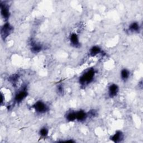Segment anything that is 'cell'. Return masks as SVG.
I'll use <instances>...</instances> for the list:
<instances>
[{
	"instance_id": "obj_1",
	"label": "cell",
	"mask_w": 143,
	"mask_h": 143,
	"mask_svg": "<svg viewBox=\"0 0 143 143\" xmlns=\"http://www.w3.org/2000/svg\"><path fill=\"white\" fill-rule=\"evenodd\" d=\"M95 70L91 69L85 73L80 78V83L82 84H87L92 81L95 76Z\"/></svg>"
},
{
	"instance_id": "obj_2",
	"label": "cell",
	"mask_w": 143,
	"mask_h": 143,
	"mask_svg": "<svg viewBox=\"0 0 143 143\" xmlns=\"http://www.w3.org/2000/svg\"><path fill=\"white\" fill-rule=\"evenodd\" d=\"M33 107L36 111L40 113H45L48 110V107L46 105L41 101H38L37 103H35Z\"/></svg>"
},
{
	"instance_id": "obj_3",
	"label": "cell",
	"mask_w": 143,
	"mask_h": 143,
	"mask_svg": "<svg viewBox=\"0 0 143 143\" xmlns=\"http://www.w3.org/2000/svg\"><path fill=\"white\" fill-rule=\"evenodd\" d=\"M12 28L8 23H6L3 25L1 29V36L3 39H5L10 34L12 31Z\"/></svg>"
},
{
	"instance_id": "obj_4",
	"label": "cell",
	"mask_w": 143,
	"mask_h": 143,
	"mask_svg": "<svg viewBox=\"0 0 143 143\" xmlns=\"http://www.w3.org/2000/svg\"><path fill=\"white\" fill-rule=\"evenodd\" d=\"M109 95L111 97H114L117 95L119 91V87L116 84H111L109 87Z\"/></svg>"
},
{
	"instance_id": "obj_5",
	"label": "cell",
	"mask_w": 143,
	"mask_h": 143,
	"mask_svg": "<svg viewBox=\"0 0 143 143\" xmlns=\"http://www.w3.org/2000/svg\"><path fill=\"white\" fill-rule=\"evenodd\" d=\"M28 95V93H27L25 90L20 91L19 93H17L15 97V101L17 102H20L23 100L24 98Z\"/></svg>"
},
{
	"instance_id": "obj_6",
	"label": "cell",
	"mask_w": 143,
	"mask_h": 143,
	"mask_svg": "<svg viewBox=\"0 0 143 143\" xmlns=\"http://www.w3.org/2000/svg\"><path fill=\"white\" fill-rule=\"evenodd\" d=\"M1 14L2 16L4 18V19H8L10 16V13H9L8 8V7L5 5V4H1Z\"/></svg>"
},
{
	"instance_id": "obj_7",
	"label": "cell",
	"mask_w": 143,
	"mask_h": 143,
	"mask_svg": "<svg viewBox=\"0 0 143 143\" xmlns=\"http://www.w3.org/2000/svg\"><path fill=\"white\" fill-rule=\"evenodd\" d=\"M76 119L79 121H83L87 118V115L83 111H79L75 113Z\"/></svg>"
},
{
	"instance_id": "obj_8",
	"label": "cell",
	"mask_w": 143,
	"mask_h": 143,
	"mask_svg": "<svg viewBox=\"0 0 143 143\" xmlns=\"http://www.w3.org/2000/svg\"><path fill=\"white\" fill-rule=\"evenodd\" d=\"M122 138V134L121 132L118 131L111 137V140L115 142H117L121 140Z\"/></svg>"
},
{
	"instance_id": "obj_9",
	"label": "cell",
	"mask_w": 143,
	"mask_h": 143,
	"mask_svg": "<svg viewBox=\"0 0 143 143\" xmlns=\"http://www.w3.org/2000/svg\"><path fill=\"white\" fill-rule=\"evenodd\" d=\"M70 42L71 43H72V44L73 45L77 47L78 45H79V40H78V36L76 35L75 34H72L70 36Z\"/></svg>"
},
{
	"instance_id": "obj_10",
	"label": "cell",
	"mask_w": 143,
	"mask_h": 143,
	"mask_svg": "<svg viewBox=\"0 0 143 143\" xmlns=\"http://www.w3.org/2000/svg\"><path fill=\"white\" fill-rule=\"evenodd\" d=\"M101 52V49L98 47H93L91 48L90 53L92 56H95Z\"/></svg>"
},
{
	"instance_id": "obj_11",
	"label": "cell",
	"mask_w": 143,
	"mask_h": 143,
	"mask_svg": "<svg viewBox=\"0 0 143 143\" xmlns=\"http://www.w3.org/2000/svg\"><path fill=\"white\" fill-rule=\"evenodd\" d=\"M129 29L132 31H137L139 29V25L136 22H134L130 26Z\"/></svg>"
},
{
	"instance_id": "obj_12",
	"label": "cell",
	"mask_w": 143,
	"mask_h": 143,
	"mask_svg": "<svg viewBox=\"0 0 143 143\" xmlns=\"http://www.w3.org/2000/svg\"><path fill=\"white\" fill-rule=\"evenodd\" d=\"M129 77V72L126 69H123L121 71V78L124 80H126Z\"/></svg>"
},
{
	"instance_id": "obj_13",
	"label": "cell",
	"mask_w": 143,
	"mask_h": 143,
	"mask_svg": "<svg viewBox=\"0 0 143 143\" xmlns=\"http://www.w3.org/2000/svg\"><path fill=\"white\" fill-rule=\"evenodd\" d=\"M67 119L69 121H74L76 119L75 113H69L68 115H67Z\"/></svg>"
},
{
	"instance_id": "obj_14",
	"label": "cell",
	"mask_w": 143,
	"mask_h": 143,
	"mask_svg": "<svg viewBox=\"0 0 143 143\" xmlns=\"http://www.w3.org/2000/svg\"><path fill=\"white\" fill-rule=\"evenodd\" d=\"M42 49V47H40L39 45L37 44H34V45H33L32 49H31V50L34 52V53H38L39 52L40 50H41Z\"/></svg>"
},
{
	"instance_id": "obj_15",
	"label": "cell",
	"mask_w": 143,
	"mask_h": 143,
	"mask_svg": "<svg viewBox=\"0 0 143 143\" xmlns=\"http://www.w3.org/2000/svg\"><path fill=\"white\" fill-rule=\"evenodd\" d=\"M40 135H41L42 136H47L48 134V130L46 128H43L41 130H40Z\"/></svg>"
}]
</instances>
